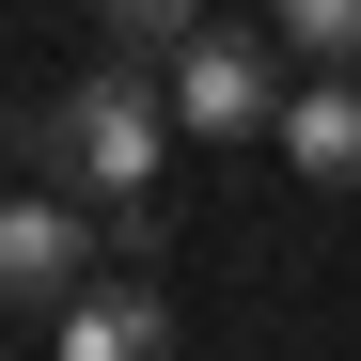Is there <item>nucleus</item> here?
I'll return each instance as SVG.
<instances>
[{
	"label": "nucleus",
	"instance_id": "39448f33",
	"mask_svg": "<svg viewBox=\"0 0 361 361\" xmlns=\"http://www.w3.org/2000/svg\"><path fill=\"white\" fill-rule=\"evenodd\" d=\"M47 345L63 361H173V298L157 283H79L63 314H47Z\"/></svg>",
	"mask_w": 361,
	"mask_h": 361
},
{
	"label": "nucleus",
	"instance_id": "f03ea898",
	"mask_svg": "<svg viewBox=\"0 0 361 361\" xmlns=\"http://www.w3.org/2000/svg\"><path fill=\"white\" fill-rule=\"evenodd\" d=\"M157 94H173L189 142H252V126H283V32H220V16H204V32L157 63Z\"/></svg>",
	"mask_w": 361,
	"mask_h": 361
},
{
	"label": "nucleus",
	"instance_id": "f257e3e1",
	"mask_svg": "<svg viewBox=\"0 0 361 361\" xmlns=\"http://www.w3.org/2000/svg\"><path fill=\"white\" fill-rule=\"evenodd\" d=\"M157 142H173V94H157V63H79L63 79V189L110 220V204H157Z\"/></svg>",
	"mask_w": 361,
	"mask_h": 361
},
{
	"label": "nucleus",
	"instance_id": "0eeeda50",
	"mask_svg": "<svg viewBox=\"0 0 361 361\" xmlns=\"http://www.w3.org/2000/svg\"><path fill=\"white\" fill-rule=\"evenodd\" d=\"M110 16V47H126V63H173V47L204 32V0H94Z\"/></svg>",
	"mask_w": 361,
	"mask_h": 361
},
{
	"label": "nucleus",
	"instance_id": "423d86ee",
	"mask_svg": "<svg viewBox=\"0 0 361 361\" xmlns=\"http://www.w3.org/2000/svg\"><path fill=\"white\" fill-rule=\"evenodd\" d=\"M283 63H361V0H267Z\"/></svg>",
	"mask_w": 361,
	"mask_h": 361
},
{
	"label": "nucleus",
	"instance_id": "7ed1b4c3",
	"mask_svg": "<svg viewBox=\"0 0 361 361\" xmlns=\"http://www.w3.org/2000/svg\"><path fill=\"white\" fill-rule=\"evenodd\" d=\"M79 267H94V204L32 173V189L0 204V298H32V314H63V298H79Z\"/></svg>",
	"mask_w": 361,
	"mask_h": 361
},
{
	"label": "nucleus",
	"instance_id": "20e7f679",
	"mask_svg": "<svg viewBox=\"0 0 361 361\" xmlns=\"http://www.w3.org/2000/svg\"><path fill=\"white\" fill-rule=\"evenodd\" d=\"M283 157L314 173V189H361V63H314V79H283Z\"/></svg>",
	"mask_w": 361,
	"mask_h": 361
}]
</instances>
